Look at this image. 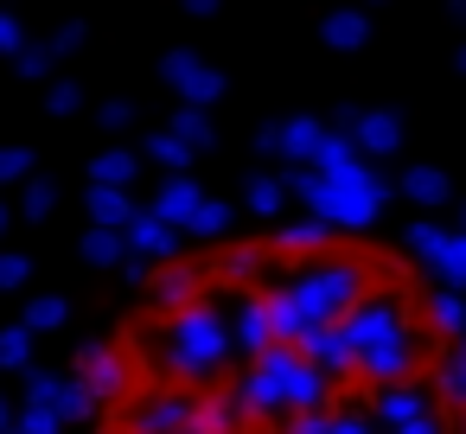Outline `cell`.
Here are the masks:
<instances>
[{"instance_id":"6da1fadb","label":"cell","mask_w":466,"mask_h":434,"mask_svg":"<svg viewBox=\"0 0 466 434\" xmlns=\"http://www.w3.org/2000/svg\"><path fill=\"white\" fill-rule=\"evenodd\" d=\"M71 434H466V319L364 230H230L96 326Z\"/></svg>"}]
</instances>
